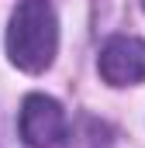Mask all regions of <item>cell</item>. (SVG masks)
Segmentation results:
<instances>
[{"label":"cell","instance_id":"cell-1","mask_svg":"<svg viewBox=\"0 0 145 148\" xmlns=\"http://www.w3.org/2000/svg\"><path fill=\"white\" fill-rule=\"evenodd\" d=\"M59 48V21L48 0H21L10 28H7V55L17 69L41 73L52 66Z\"/></svg>","mask_w":145,"mask_h":148},{"label":"cell","instance_id":"cell-2","mask_svg":"<svg viewBox=\"0 0 145 148\" xmlns=\"http://www.w3.org/2000/svg\"><path fill=\"white\" fill-rule=\"evenodd\" d=\"M21 138L31 148H66L69 141V124L62 107L52 97L31 93L21 103Z\"/></svg>","mask_w":145,"mask_h":148},{"label":"cell","instance_id":"cell-3","mask_svg":"<svg viewBox=\"0 0 145 148\" xmlns=\"http://www.w3.org/2000/svg\"><path fill=\"white\" fill-rule=\"evenodd\" d=\"M97 69L110 86H135L145 79V41L142 38L117 35L100 48Z\"/></svg>","mask_w":145,"mask_h":148}]
</instances>
